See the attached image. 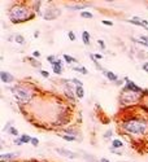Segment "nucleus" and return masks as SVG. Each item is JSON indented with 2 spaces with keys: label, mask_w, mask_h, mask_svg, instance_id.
I'll return each mask as SVG.
<instances>
[{
  "label": "nucleus",
  "mask_w": 148,
  "mask_h": 162,
  "mask_svg": "<svg viewBox=\"0 0 148 162\" xmlns=\"http://www.w3.org/2000/svg\"><path fill=\"white\" fill-rule=\"evenodd\" d=\"M112 135H113V131H112V130H108V131H105V132H104V139L109 140V139L112 137Z\"/></svg>",
  "instance_id": "27"
},
{
  "label": "nucleus",
  "mask_w": 148,
  "mask_h": 162,
  "mask_svg": "<svg viewBox=\"0 0 148 162\" xmlns=\"http://www.w3.org/2000/svg\"><path fill=\"white\" fill-rule=\"evenodd\" d=\"M76 96L78 97V99H83V97H85V88L81 87V86L76 87Z\"/></svg>",
  "instance_id": "17"
},
{
  "label": "nucleus",
  "mask_w": 148,
  "mask_h": 162,
  "mask_svg": "<svg viewBox=\"0 0 148 162\" xmlns=\"http://www.w3.org/2000/svg\"><path fill=\"white\" fill-rule=\"evenodd\" d=\"M27 60H29V61H30L31 64H33V66H34V68H40V62L36 61V60H35L33 56H31V57H27Z\"/></svg>",
  "instance_id": "25"
},
{
  "label": "nucleus",
  "mask_w": 148,
  "mask_h": 162,
  "mask_svg": "<svg viewBox=\"0 0 148 162\" xmlns=\"http://www.w3.org/2000/svg\"><path fill=\"white\" fill-rule=\"evenodd\" d=\"M15 143H16V144H17V145H22V144H24V143H22V141H21V139H20V137H17V139H16V140H15Z\"/></svg>",
  "instance_id": "39"
},
{
  "label": "nucleus",
  "mask_w": 148,
  "mask_h": 162,
  "mask_svg": "<svg viewBox=\"0 0 148 162\" xmlns=\"http://www.w3.org/2000/svg\"><path fill=\"white\" fill-rule=\"evenodd\" d=\"M140 96L142 95L136 94V92L123 90L121 92V96H119V104L121 105H135V104H138Z\"/></svg>",
  "instance_id": "4"
},
{
  "label": "nucleus",
  "mask_w": 148,
  "mask_h": 162,
  "mask_svg": "<svg viewBox=\"0 0 148 162\" xmlns=\"http://www.w3.org/2000/svg\"><path fill=\"white\" fill-rule=\"evenodd\" d=\"M94 57H95L96 60H101V58H103V55H100V53H94Z\"/></svg>",
  "instance_id": "37"
},
{
  "label": "nucleus",
  "mask_w": 148,
  "mask_h": 162,
  "mask_svg": "<svg viewBox=\"0 0 148 162\" xmlns=\"http://www.w3.org/2000/svg\"><path fill=\"white\" fill-rule=\"evenodd\" d=\"M122 83H125V79H118L117 82H116V83H114V84H116V86H121V84H122Z\"/></svg>",
  "instance_id": "38"
},
{
  "label": "nucleus",
  "mask_w": 148,
  "mask_h": 162,
  "mask_svg": "<svg viewBox=\"0 0 148 162\" xmlns=\"http://www.w3.org/2000/svg\"><path fill=\"white\" fill-rule=\"evenodd\" d=\"M142 69H143V70H144L146 73H148V62H144V64H143V65H142Z\"/></svg>",
  "instance_id": "36"
},
{
  "label": "nucleus",
  "mask_w": 148,
  "mask_h": 162,
  "mask_svg": "<svg viewBox=\"0 0 148 162\" xmlns=\"http://www.w3.org/2000/svg\"><path fill=\"white\" fill-rule=\"evenodd\" d=\"M34 36H35V38H38V36H39V31H35V34H34Z\"/></svg>",
  "instance_id": "41"
},
{
  "label": "nucleus",
  "mask_w": 148,
  "mask_h": 162,
  "mask_svg": "<svg viewBox=\"0 0 148 162\" xmlns=\"http://www.w3.org/2000/svg\"><path fill=\"white\" fill-rule=\"evenodd\" d=\"M62 58L65 60V62L66 64H73V62H78V60L76 57H72V56H69V55H62Z\"/></svg>",
  "instance_id": "21"
},
{
  "label": "nucleus",
  "mask_w": 148,
  "mask_h": 162,
  "mask_svg": "<svg viewBox=\"0 0 148 162\" xmlns=\"http://www.w3.org/2000/svg\"><path fill=\"white\" fill-rule=\"evenodd\" d=\"M68 38H69V39H70L72 41H74V40H76V39H77V36H76V34H74V32H73V31H69V32H68Z\"/></svg>",
  "instance_id": "29"
},
{
  "label": "nucleus",
  "mask_w": 148,
  "mask_h": 162,
  "mask_svg": "<svg viewBox=\"0 0 148 162\" xmlns=\"http://www.w3.org/2000/svg\"><path fill=\"white\" fill-rule=\"evenodd\" d=\"M89 5L87 4H79V5H69V9H73V11H85V8H87Z\"/></svg>",
  "instance_id": "19"
},
{
  "label": "nucleus",
  "mask_w": 148,
  "mask_h": 162,
  "mask_svg": "<svg viewBox=\"0 0 148 162\" xmlns=\"http://www.w3.org/2000/svg\"><path fill=\"white\" fill-rule=\"evenodd\" d=\"M33 57L34 58H39L40 57V52H39V51H34V52H33Z\"/></svg>",
  "instance_id": "35"
},
{
  "label": "nucleus",
  "mask_w": 148,
  "mask_h": 162,
  "mask_svg": "<svg viewBox=\"0 0 148 162\" xmlns=\"http://www.w3.org/2000/svg\"><path fill=\"white\" fill-rule=\"evenodd\" d=\"M52 71L55 74H57V75H60V74H62V70H64V66H62V61L60 58H57V61H55L52 65Z\"/></svg>",
  "instance_id": "9"
},
{
  "label": "nucleus",
  "mask_w": 148,
  "mask_h": 162,
  "mask_svg": "<svg viewBox=\"0 0 148 162\" xmlns=\"http://www.w3.org/2000/svg\"><path fill=\"white\" fill-rule=\"evenodd\" d=\"M99 161H100V162H110V161H109L108 158H100Z\"/></svg>",
  "instance_id": "40"
},
{
  "label": "nucleus",
  "mask_w": 148,
  "mask_h": 162,
  "mask_svg": "<svg viewBox=\"0 0 148 162\" xmlns=\"http://www.w3.org/2000/svg\"><path fill=\"white\" fill-rule=\"evenodd\" d=\"M15 41H16L17 44H20V45H24V44H25V38H24V35L16 34V35H15Z\"/></svg>",
  "instance_id": "20"
},
{
  "label": "nucleus",
  "mask_w": 148,
  "mask_h": 162,
  "mask_svg": "<svg viewBox=\"0 0 148 162\" xmlns=\"http://www.w3.org/2000/svg\"><path fill=\"white\" fill-rule=\"evenodd\" d=\"M60 16V9L56 8L55 5L52 7H49L47 11H45L43 13V18L44 20H47V21H51V20H55V18H57Z\"/></svg>",
  "instance_id": "6"
},
{
  "label": "nucleus",
  "mask_w": 148,
  "mask_h": 162,
  "mask_svg": "<svg viewBox=\"0 0 148 162\" xmlns=\"http://www.w3.org/2000/svg\"><path fill=\"white\" fill-rule=\"evenodd\" d=\"M79 16H81L82 18H87V20H91V18H94V15H92L91 12H89V11H83V12H81V13H79Z\"/></svg>",
  "instance_id": "22"
},
{
  "label": "nucleus",
  "mask_w": 148,
  "mask_h": 162,
  "mask_svg": "<svg viewBox=\"0 0 148 162\" xmlns=\"http://www.w3.org/2000/svg\"><path fill=\"white\" fill-rule=\"evenodd\" d=\"M121 128L125 134L131 136H146L148 135V119L140 117L127 118L121 123Z\"/></svg>",
  "instance_id": "1"
},
{
  "label": "nucleus",
  "mask_w": 148,
  "mask_h": 162,
  "mask_svg": "<svg viewBox=\"0 0 148 162\" xmlns=\"http://www.w3.org/2000/svg\"><path fill=\"white\" fill-rule=\"evenodd\" d=\"M35 13L26 4H13L9 9V20L12 24H24V22L34 20Z\"/></svg>",
  "instance_id": "2"
},
{
  "label": "nucleus",
  "mask_w": 148,
  "mask_h": 162,
  "mask_svg": "<svg viewBox=\"0 0 148 162\" xmlns=\"http://www.w3.org/2000/svg\"><path fill=\"white\" fill-rule=\"evenodd\" d=\"M40 75L43 78H49V73L47 70H43V69H40Z\"/></svg>",
  "instance_id": "31"
},
{
  "label": "nucleus",
  "mask_w": 148,
  "mask_h": 162,
  "mask_svg": "<svg viewBox=\"0 0 148 162\" xmlns=\"http://www.w3.org/2000/svg\"><path fill=\"white\" fill-rule=\"evenodd\" d=\"M11 92L13 94V96L17 99L18 103L21 104H27L30 103L31 99H33V90L29 88V87H26L25 84H16L13 86L11 88Z\"/></svg>",
  "instance_id": "3"
},
{
  "label": "nucleus",
  "mask_w": 148,
  "mask_h": 162,
  "mask_svg": "<svg viewBox=\"0 0 148 162\" xmlns=\"http://www.w3.org/2000/svg\"><path fill=\"white\" fill-rule=\"evenodd\" d=\"M31 145H33V147H38L39 145V140H38V139H36V137H33V139H31Z\"/></svg>",
  "instance_id": "32"
},
{
  "label": "nucleus",
  "mask_w": 148,
  "mask_h": 162,
  "mask_svg": "<svg viewBox=\"0 0 148 162\" xmlns=\"http://www.w3.org/2000/svg\"><path fill=\"white\" fill-rule=\"evenodd\" d=\"M55 150H56L60 156H64V157H66V158H72V160H74V158H78V157H79V154L76 153V152L64 149V148H55Z\"/></svg>",
  "instance_id": "7"
},
{
  "label": "nucleus",
  "mask_w": 148,
  "mask_h": 162,
  "mask_svg": "<svg viewBox=\"0 0 148 162\" xmlns=\"http://www.w3.org/2000/svg\"><path fill=\"white\" fill-rule=\"evenodd\" d=\"M82 40H83V44L86 45H90V41H91V34L87 30H83L82 31Z\"/></svg>",
  "instance_id": "14"
},
{
  "label": "nucleus",
  "mask_w": 148,
  "mask_h": 162,
  "mask_svg": "<svg viewBox=\"0 0 148 162\" xmlns=\"http://www.w3.org/2000/svg\"><path fill=\"white\" fill-rule=\"evenodd\" d=\"M123 162H125V161H123Z\"/></svg>",
  "instance_id": "42"
},
{
  "label": "nucleus",
  "mask_w": 148,
  "mask_h": 162,
  "mask_svg": "<svg viewBox=\"0 0 148 162\" xmlns=\"http://www.w3.org/2000/svg\"><path fill=\"white\" fill-rule=\"evenodd\" d=\"M101 24H103L104 26H113V22L109 21V20H103L101 21Z\"/></svg>",
  "instance_id": "33"
},
{
  "label": "nucleus",
  "mask_w": 148,
  "mask_h": 162,
  "mask_svg": "<svg viewBox=\"0 0 148 162\" xmlns=\"http://www.w3.org/2000/svg\"><path fill=\"white\" fill-rule=\"evenodd\" d=\"M62 139L65 141H77L78 139L76 137V136H73V135H68V134H64L62 135Z\"/></svg>",
  "instance_id": "24"
},
{
  "label": "nucleus",
  "mask_w": 148,
  "mask_h": 162,
  "mask_svg": "<svg viewBox=\"0 0 148 162\" xmlns=\"http://www.w3.org/2000/svg\"><path fill=\"white\" fill-rule=\"evenodd\" d=\"M98 44L100 45V48H101V49H105V43H104V40L99 39V40H98Z\"/></svg>",
  "instance_id": "34"
},
{
  "label": "nucleus",
  "mask_w": 148,
  "mask_h": 162,
  "mask_svg": "<svg viewBox=\"0 0 148 162\" xmlns=\"http://www.w3.org/2000/svg\"><path fill=\"white\" fill-rule=\"evenodd\" d=\"M103 74H104V75L108 78V79H109L110 82H114V83H116V82L118 81V75H117V74H114L113 71H109V70H104V71H103Z\"/></svg>",
  "instance_id": "12"
},
{
  "label": "nucleus",
  "mask_w": 148,
  "mask_h": 162,
  "mask_svg": "<svg viewBox=\"0 0 148 162\" xmlns=\"http://www.w3.org/2000/svg\"><path fill=\"white\" fill-rule=\"evenodd\" d=\"M72 69H73L74 71H78V73H81V74H85V75L89 74V70H87L85 66H72Z\"/></svg>",
  "instance_id": "18"
},
{
  "label": "nucleus",
  "mask_w": 148,
  "mask_h": 162,
  "mask_svg": "<svg viewBox=\"0 0 148 162\" xmlns=\"http://www.w3.org/2000/svg\"><path fill=\"white\" fill-rule=\"evenodd\" d=\"M125 90H129V91L136 92V94H139V95L146 94V91H144V90H143V88H140V87L138 86L135 82L130 81V79H129V78H125Z\"/></svg>",
  "instance_id": "5"
},
{
  "label": "nucleus",
  "mask_w": 148,
  "mask_h": 162,
  "mask_svg": "<svg viewBox=\"0 0 148 162\" xmlns=\"http://www.w3.org/2000/svg\"><path fill=\"white\" fill-rule=\"evenodd\" d=\"M9 134H11V135H13V136H18V131H17L15 127H11V128H9Z\"/></svg>",
  "instance_id": "30"
},
{
  "label": "nucleus",
  "mask_w": 148,
  "mask_h": 162,
  "mask_svg": "<svg viewBox=\"0 0 148 162\" xmlns=\"http://www.w3.org/2000/svg\"><path fill=\"white\" fill-rule=\"evenodd\" d=\"M112 148H114V149H122L123 143L119 139H114V140H112Z\"/></svg>",
  "instance_id": "16"
},
{
  "label": "nucleus",
  "mask_w": 148,
  "mask_h": 162,
  "mask_svg": "<svg viewBox=\"0 0 148 162\" xmlns=\"http://www.w3.org/2000/svg\"><path fill=\"white\" fill-rule=\"evenodd\" d=\"M0 79H2L3 83H5V84H9V83H13V82H15V77H13L11 73H8V71H5V70H2V71H0Z\"/></svg>",
  "instance_id": "8"
},
{
  "label": "nucleus",
  "mask_w": 148,
  "mask_h": 162,
  "mask_svg": "<svg viewBox=\"0 0 148 162\" xmlns=\"http://www.w3.org/2000/svg\"><path fill=\"white\" fill-rule=\"evenodd\" d=\"M89 57L91 58V61H92V62H94V65H95V68H96V69H98V70H100V71H104V70H105V69H104V68H101V66H100V64L98 62V60H96V58L94 57V55H92V53H89Z\"/></svg>",
  "instance_id": "15"
},
{
  "label": "nucleus",
  "mask_w": 148,
  "mask_h": 162,
  "mask_svg": "<svg viewBox=\"0 0 148 162\" xmlns=\"http://www.w3.org/2000/svg\"><path fill=\"white\" fill-rule=\"evenodd\" d=\"M131 40H133V41H135V43H138V44L143 45V47H147V48H148V36H147V35H142L139 39H134V38H131Z\"/></svg>",
  "instance_id": "11"
},
{
  "label": "nucleus",
  "mask_w": 148,
  "mask_h": 162,
  "mask_svg": "<svg viewBox=\"0 0 148 162\" xmlns=\"http://www.w3.org/2000/svg\"><path fill=\"white\" fill-rule=\"evenodd\" d=\"M17 156H18V153H3L2 156H0V160H2L3 162L12 161V160H15Z\"/></svg>",
  "instance_id": "13"
},
{
  "label": "nucleus",
  "mask_w": 148,
  "mask_h": 162,
  "mask_svg": "<svg viewBox=\"0 0 148 162\" xmlns=\"http://www.w3.org/2000/svg\"><path fill=\"white\" fill-rule=\"evenodd\" d=\"M20 139H21V141L24 143V144H26V143H30L31 141V137L30 135H27V134H21V136H20Z\"/></svg>",
  "instance_id": "23"
},
{
  "label": "nucleus",
  "mask_w": 148,
  "mask_h": 162,
  "mask_svg": "<svg viewBox=\"0 0 148 162\" xmlns=\"http://www.w3.org/2000/svg\"><path fill=\"white\" fill-rule=\"evenodd\" d=\"M72 82H73V84H76V87H78V86L83 87V83H82L79 79H77V78H73V79H72Z\"/></svg>",
  "instance_id": "28"
},
{
  "label": "nucleus",
  "mask_w": 148,
  "mask_h": 162,
  "mask_svg": "<svg viewBox=\"0 0 148 162\" xmlns=\"http://www.w3.org/2000/svg\"><path fill=\"white\" fill-rule=\"evenodd\" d=\"M127 24H131V25H135V26H140V27H144L146 30H148L147 25L143 22V20H140L139 17H134L131 20H127Z\"/></svg>",
  "instance_id": "10"
},
{
  "label": "nucleus",
  "mask_w": 148,
  "mask_h": 162,
  "mask_svg": "<svg viewBox=\"0 0 148 162\" xmlns=\"http://www.w3.org/2000/svg\"><path fill=\"white\" fill-rule=\"evenodd\" d=\"M47 61H48L51 65H52L55 61H57V57L55 56V55H49V56H47Z\"/></svg>",
  "instance_id": "26"
}]
</instances>
